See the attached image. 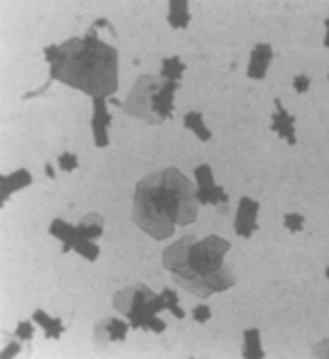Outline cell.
Returning <instances> with one entry per match:
<instances>
[{"label": "cell", "instance_id": "30bf717a", "mask_svg": "<svg viewBox=\"0 0 329 359\" xmlns=\"http://www.w3.org/2000/svg\"><path fill=\"white\" fill-rule=\"evenodd\" d=\"M272 132H277L279 137H284L290 146L298 144V137H295V116H290L288 111L281 105V100L275 98V116H272Z\"/></svg>", "mask_w": 329, "mask_h": 359}, {"label": "cell", "instance_id": "6da1fadb", "mask_svg": "<svg viewBox=\"0 0 329 359\" xmlns=\"http://www.w3.org/2000/svg\"><path fill=\"white\" fill-rule=\"evenodd\" d=\"M197 194L191 180L177 168L150 173L139 180L132 203V221L150 237L162 241L177 225H191L197 219Z\"/></svg>", "mask_w": 329, "mask_h": 359}, {"label": "cell", "instance_id": "4fadbf2b", "mask_svg": "<svg viewBox=\"0 0 329 359\" xmlns=\"http://www.w3.org/2000/svg\"><path fill=\"white\" fill-rule=\"evenodd\" d=\"M32 184V175L30 171H25V168H21V171H14L12 175H3L0 177V203H7L9 196H12L14 191H18V189H25Z\"/></svg>", "mask_w": 329, "mask_h": 359}, {"label": "cell", "instance_id": "5b68a950", "mask_svg": "<svg viewBox=\"0 0 329 359\" xmlns=\"http://www.w3.org/2000/svg\"><path fill=\"white\" fill-rule=\"evenodd\" d=\"M177 89L180 82L166 80L162 75H141L120 107L125 114L148 121L150 126H162L173 118V98Z\"/></svg>", "mask_w": 329, "mask_h": 359}, {"label": "cell", "instance_id": "8992f818", "mask_svg": "<svg viewBox=\"0 0 329 359\" xmlns=\"http://www.w3.org/2000/svg\"><path fill=\"white\" fill-rule=\"evenodd\" d=\"M50 234L55 239L62 241V252H69V250L75 248V252H80L84 259H89V262L98 259V255H100L98 245L93 243L91 239L84 237L78 225H71V223L57 219V221L50 223Z\"/></svg>", "mask_w": 329, "mask_h": 359}, {"label": "cell", "instance_id": "d4e9b609", "mask_svg": "<svg viewBox=\"0 0 329 359\" xmlns=\"http://www.w3.org/2000/svg\"><path fill=\"white\" fill-rule=\"evenodd\" d=\"M314 357H323V359H329V339H325V341L318 344L314 351H312Z\"/></svg>", "mask_w": 329, "mask_h": 359}, {"label": "cell", "instance_id": "52a82bcc", "mask_svg": "<svg viewBox=\"0 0 329 359\" xmlns=\"http://www.w3.org/2000/svg\"><path fill=\"white\" fill-rule=\"evenodd\" d=\"M195 180H197V203L200 205H223L227 207L230 198L225 194V189H220L218 184L214 182V173H211V166L209 164H202V166H195Z\"/></svg>", "mask_w": 329, "mask_h": 359}, {"label": "cell", "instance_id": "9c48e42d", "mask_svg": "<svg viewBox=\"0 0 329 359\" xmlns=\"http://www.w3.org/2000/svg\"><path fill=\"white\" fill-rule=\"evenodd\" d=\"M109 126H111V114L107 111V100L105 98H93L91 130H93V139H96L98 148L107 146V128Z\"/></svg>", "mask_w": 329, "mask_h": 359}, {"label": "cell", "instance_id": "9a60e30c", "mask_svg": "<svg viewBox=\"0 0 329 359\" xmlns=\"http://www.w3.org/2000/svg\"><path fill=\"white\" fill-rule=\"evenodd\" d=\"M32 320L43 327L46 339H59V337L64 334V330H66V325L62 323V318H50V316L46 314V311H41V309H36V311H34V314H32Z\"/></svg>", "mask_w": 329, "mask_h": 359}, {"label": "cell", "instance_id": "8fae6325", "mask_svg": "<svg viewBox=\"0 0 329 359\" xmlns=\"http://www.w3.org/2000/svg\"><path fill=\"white\" fill-rule=\"evenodd\" d=\"M127 330H130V325L125 323V320H120V318H105V320H100V323L96 325V332H93V337H96L98 344L125 341Z\"/></svg>", "mask_w": 329, "mask_h": 359}, {"label": "cell", "instance_id": "44dd1931", "mask_svg": "<svg viewBox=\"0 0 329 359\" xmlns=\"http://www.w3.org/2000/svg\"><path fill=\"white\" fill-rule=\"evenodd\" d=\"M57 166L62 168V171L71 173V171H75V168H78V157H75L73 153H64L57 159Z\"/></svg>", "mask_w": 329, "mask_h": 359}, {"label": "cell", "instance_id": "7c38bea8", "mask_svg": "<svg viewBox=\"0 0 329 359\" xmlns=\"http://www.w3.org/2000/svg\"><path fill=\"white\" fill-rule=\"evenodd\" d=\"M272 48L268 43H257L250 53V64H248V78L252 80H263L266 78V71L272 62Z\"/></svg>", "mask_w": 329, "mask_h": 359}, {"label": "cell", "instance_id": "277c9868", "mask_svg": "<svg viewBox=\"0 0 329 359\" xmlns=\"http://www.w3.org/2000/svg\"><path fill=\"white\" fill-rule=\"evenodd\" d=\"M114 307L123 316H127L132 330H150L162 334L166 330L164 320H159V311H173L175 318H184V309L177 302V294L173 289H166L162 294H153L146 285L125 287L114 294Z\"/></svg>", "mask_w": 329, "mask_h": 359}, {"label": "cell", "instance_id": "7402d4cb", "mask_svg": "<svg viewBox=\"0 0 329 359\" xmlns=\"http://www.w3.org/2000/svg\"><path fill=\"white\" fill-rule=\"evenodd\" d=\"M34 323V320H32ZM30 323V320H23L21 325L16 327V339H21V341H30L32 334H34V325Z\"/></svg>", "mask_w": 329, "mask_h": 359}, {"label": "cell", "instance_id": "484cf974", "mask_svg": "<svg viewBox=\"0 0 329 359\" xmlns=\"http://www.w3.org/2000/svg\"><path fill=\"white\" fill-rule=\"evenodd\" d=\"M325 27H327V34H325V48H329V16H327V21H325Z\"/></svg>", "mask_w": 329, "mask_h": 359}, {"label": "cell", "instance_id": "83f0119b", "mask_svg": "<svg viewBox=\"0 0 329 359\" xmlns=\"http://www.w3.org/2000/svg\"><path fill=\"white\" fill-rule=\"evenodd\" d=\"M325 276H327V278H329V266H327V271H325Z\"/></svg>", "mask_w": 329, "mask_h": 359}, {"label": "cell", "instance_id": "7a4b0ae2", "mask_svg": "<svg viewBox=\"0 0 329 359\" xmlns=\"http://www.w3.org/2000/svg\"><path fill=\"white\" fill-rule=\"evenodd\" d=\"M46 60L50 64V80L80 89L91 98L114 96L118 89V53L114 46L98 39L96 27L62 46H48Z\"/></svg>", "mask_w": 329, "mask_h": 359}, {"label": "cell", "instance_id": "2e32d148", "mask_svg": "<svg viewBox=\"0 0 329 359\" xmlns=\"http://www.w3.org/2000/svg\"><path fill=\"white\" fill-rule=\"evenodd\" d=\"M78 228L82 230V234L87 239H91V241H96L100 234H102V230H105V221H102V216L100 214H87L84 219L78 223Z\"/></svg>", "mask_w": 329, "mask_h": 359}, {"label": "cell", "instance_id": "f1b7e54d", "mask_svg": "<svg viewBox=\"0 0 329 359\" xmlns=\"http://www.w3.org/2000/svg\"><path fill=\"white\" fill-rule=\"evenodd\" d=\"M327 80H329V75H327Z\"/></svg>", "mask_w": 329, "mask_h": 359}, {"label": "cell", "instance_id": "3957f363", "mask_svg": "<svg viewBox=\"0 0 329 359\" xmlns=\"http://www.w3.org/2000/svg\"><path fill=\"white\" fill-rule=\"evenodd\" d=\"M230 252V241L209 234L202 241L186 234L184 239L164 250V266L173 273V280L197 298H209L234 287L237 276L225 255Z\"/></svg>", "mask_w": 329, "mask_h": 359}, {"label": "cell", "instance_id": "5bb4252c", "mask_svg": "<svg viewBox=\"0 0 329 359\" xmlns=\"http://www.w3.org/2000/svg\"><path fill=\"white\" fill-rule=\"evenodd\" d=\"M189 21H191L189 3H186V0H171V3H168V23H171V27L182 30V27L189 25Z\"/></svg>", "mask_w": 329, "mask_h": 359}, {"label": "cell", "instance_id": "603a6c76", "mask_svg": "<svg viewBox=\"0 0 329 359\" xmlns=\"http://www.w3.org/2000/svg\"><path fill=\"white\" fill-rule=\"evenodd\" d=\"M309 87H312V78L309 75H298V78L293 80V89L298 91V93H307L309 91Z\"/></svg>", "mask_w": 329, "mask_h": 359}, {"label": "cell", "instance_id": "4316f807", "mask_svg": "<svg viewBox=\"0 0 329 359\" xmlns=\"http://www.w3.org/2000/svg\"><path fill=\"white\" fill-rule=\"evenodd\" d=\"M46 175H48V177H55V168H52V164H46Z\"/></svg>", "mask_w": 329, "mask_h": 359}, {"label": "cell", "instance_id": "e0dca14e", "mask_svg": "<svg viewBox=\"0 0 329 359\" xmlns=\"http://www.w3.org/2000/svg\"><path fill=\"white\" fill-rule=\"evenodd\" d=\"M184 128L191 130L200 141H209L211 139V132H209V128L204 126V118H202L200 111H189V114L184 116Z\"/></svg>", "mask_w": 329, "mask_h": 359}, {"label": "cell", "instance_id": "ba28073f", "mask_svg": "<svg viewBox=\"0 0 329 359\" xmlns=\"http://www.w3.org/2000/svg\"><path fill=\"white\" fill-rule=\"evenodd\" d=\"M257 214H259V203L252 201V198H241L239 201V210H237V219H234V230H237L239 237L248 239L255 234L259 228L257 223Z\"/></svg>", "mask_w": 329, "mask_h": 359}, {"label": "cell", "instance_id": "cb8c5ba5", "mask_svg": "<svg viewBox=\"0 0 329 359\" xmlns=\"http://www.w3.org/2000/svg\"><path fill=\"white\" fill-rule=\"evenodd\" d=\"M193 318L197 320V323H206V320L211 318V309H209V307H204V305L195 307V309H193Z\"/></svg>", "mask_w": 329, "mask_h": 359}, {"label": "cell", "instance_id": "ac0fdd59", "mask_svg": "<svg viewBox=\"0 0 329 359\" xmlns=\"http://www.w3.org/2000/svg\"><path fill=\"white\" fill-rule=\"evenodd\" d=\"M246 346H243V357L246 359H261L263 351H261V334L257 327L246 330Z\"/></svg>", "mask_w": 329, "mask_h": 359}, {"label": "cell", "instance_id": "ffe728a7", "mask_svg": "<svg viewBox=\"0 0 329 359\" xmlns=\"http://www.w3.org/2000/svg\"><path fill=\"white\" fill-rule=\"evenodd\" d=\"M284 228L288 232H302V228H304V216L302 214H286L284 216Z\"/></svg>", "mask_w": 329, "mask_h": 359}, {"label": "cell", "instance_id": "d6986e66", "mask_svg": "<svg viewBox=\"0 0 329 359\" xmlns=\"http://www.w3.org/2000/svg\"><path fill=\"white\" fill-rule=\"evenodd\" d=\"M182 73H184V64H182L180 57H168V60L162 62V78L180 82Z\"/></svg>", "mask_w": 329, "mask_h": 359}]
</instances>
